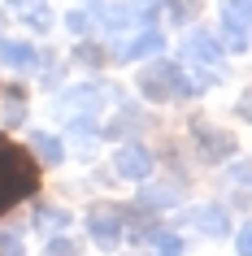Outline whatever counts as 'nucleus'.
<instances>
[{"mask_svg":"<svg viewBox=\"0 0 252 256\" xmlns=\"http://www.w3.org/2000/svg\"><path fill=\"white\" fill-rule=\"evenodd\" d=\"M235 256H252V222L239 230V239H235Z\"/></svg>","mask_w":252,"mask_h":256,"instance_id":"obj_23","label":"nucleus"},{"mask_svg":"<svg viewBox=\"0 0 252 256\" xmlns=\"http://www.w3.org/2000/svg\"><path fill=\"white\" fill-rule=\"evenodd\" d=\"M0 61L14 70H35L40 66V52L31 44H18V40H0Z\"/></svg>","mask_w":252,"mask_h":256,"instance_id":"obj_12","label":"nucleus"},{"mask_svg":"<svg viewBox=\"0 0 252 256\" xmlns=\"http://www.w3.org/2000/svg\"><path fill=\"white\" fill-rule=\"evenodd\" d=\"M239 118H248V122H252V92L239 100Z\"/></svg>","mask_w":252,"mask_h":256,"instance_id":"obj_25","label":"nucleus"},{"mask_svg":"<svg viewBox=\"0 0 252 256\" xmlns=\"http://www.w3.org/2000/svg\"><path fill=\"white\" fill-rule=\"evenodd\" d=\"M100 104H105V96H100V87H92V82L70 87V92L57 100V108H61V113H79V118H92Z\"/></svg>","mask_w":252,"mask_h":256,"instance_id":"obj_7","label":"nucleus"},{"mask_svg":"<svg viewBox=\"0 0 252 256\" xmlns=\"http://www.w3.org/2000/svg\"><path fill=\"white\" fill-rule=\"evenodd\" d=\"M35 187H40L35 161H31L22 148H14V144H0V213L14 208V204L22 200V196H31Z\"/></svg>","mask_w":252,"mask_h":256,"instance_id":"obj_1","label":"nucleus"},{"mask_svg":"<svg viewBox=\"0 0 252 256\" xmlns=\"http://www.w3.org/2000/svg\"><path fill=\"white\" fill-rule=\"evenodd\" d=\"M66 26H70V35H87V30H92V14H87V9H70L66 14Z\"/></svg>","mask_w":252,"mask_h":256,"instance_id":"obj_18","label":"nucleus"},{"mask_svg":"<svg viewBox=\"0 0 252 256\" xmlns=\"http://www.w3.org/2000/svg\"><path fill=\"white\" fill-rule=\"evenodd\" d=\"M165 4H170V14L178 18V22H191V18H196V0H165Z\"/></svg>","mask_w":252,"mask_h":256,"instance_id":"obj_19","label":"nucleus"},{"mask_svg":"<svg viewBox=\"0 0 252 256\" xmlns=\"http://www.w3.org/2000/svg\"><path fill=\"white\" fill-rule=\"evenodd\" d=\"M196 144L209 161H230L235 156V135L226 130H209V122H196Z\"/></svg>","mask_w":252,"mask_h":256,"instance_id":"obj_8","label":"nucleus"},{"mask_svg":"<svg viewBox=\"0 0 252 256\" xmlns=\"http://www.w3.org/2000/svg\"><path fill=\"white\" fill-rule=\"evenodd\" d=\"M87 230H92L96 248H118L126 226H122V217L113 213V208H92V213H87Z\"/></svg>","mask_w":252,"mask_h":256,"instance_id":"obj_6","label":"nucleus"},{"mask_svg":"<svg viewBox=\"0 0 252 256\" xmlns=\"http://www.w3.org/2000/svg\"><path fill=\"white\" fill-rule=\"evenodd\" d=\"M0 256H22V239L9 234V230H0Z\"/></svg>","mask_w":252,"mask_h":256,"instance_id":"obj_21","label":"nucleus"},{"mask_svg":"<svg viewBox=\"0 0 252 256\" xmlns=\"http://www.w3.org/2000/svg\"><path fill=\"white\" fill-rule=\"evenodd\" d=\"M174 200H178V196H174L170 187H152V191H144V196H139V204H144V208H170Z\"/></svg>","mask_w":252,"mask_h":256,"instance_id":"obj_17","label":"nucleus"},{"mask_svg":"<svg viewBox=\"0 0 252 256\" xmlns=\"http://www.w3.org/2000/svg\"><path fill=\"white\" fill-rule=\"evenodd\" d=\"M183 52L196 61L200 70H209V74H222V44L213 40L209 30H191L183 40Z\"/></svg>","mask_w":252,"mask_h":256,"instance_id":"obj_5","label":"nucleus"},{"mask_svg":"<svg viewBox=\"0 0 252 256\" xmlns=\"http://www.w3.org/2000/svg\"><path fill=\"white\" fill-rule=\"evenodd\" d=\"M217 35H222V44L230 48V52H243V48H248V30L230 26V22H217Z\"/></svg>","mask_w":252,"mask_h":256,"instance_id":"obj_16","label":"nucleus"},{"mask_svg":"<svg viewBox=\"0 0 252 256\" xmlns=\"http://www.w3.org/2000/svg\"><path fill=\"white\" fill-rule=\"evenodd\" d=\"M83 66H100L105 61V48H96V44H79V52H74Z\"/></svg>","mask_w":252,"mask_h":256,"instance_id":"obj_20","label":"nucleus"},{"mask_svg":"<svg viewBox=\"0 0 252 256\" xmlns=\"http://www.w3.org/2000/svg\"><path fill=\"white\" fill-rule=\"evenodd\" d=\"M165 52V40H161V30H139L135 40H126L118 48L113 61H144V56H161Z\"/></svg>","mask_w":252,"mask_h":256,"instance_id":"obj_10","label":"nucleus"},{"mask_svg":"<svg viewBox=\"0 0 252 256\" xmlns=\"http://www.w3.org/2000/svg\"><path fill=\"white\" fill-rule=\"evenodd\" d=\"M31 148L40 152L48 165H61L66 161V148H61V139H53V135H44V130H31Z\"/></svg>","mask_w":252,"mask_h":256,"instance_id":"obj_15","label":"nucleus"},{"mask_svg":"<svg viewBox=\"0 0 252 256\" xmlns=\"http://www.w3.org/2000/svg\"><path fill=\"white\" fill-rule=\"evenodd\" d=\"M157 9L161 0H126V4H109V9H96L100 26L109 35H118L126 26H139V30H157Z\"/></svg>","mask_w":252,"mask_h":256,"instance_id":"obj_2","label":"nucleus"},{"mask_svg":"<svg viewBox=\"0 0 252 256\" xmlns=\"http://www.w3.org/2000/svg\"><path fill=\"white\" fill-rule=\"evenodd\" d=\"M113 170L122 178H131V182H144V178H152V152L144 144H122L113 152Z\"/></svg>","mask_w":252,"mask_h":256,"instance_id":"obj_4","label":"nucleus"},{"mask_svg":"<svg viewBox=\"0 0 252 256\" xmlns=\"http://www.w3.org/2000/svg\"><path fill=\"white\" fill-rule=\"evenodd\" d=\"M139 92H144V100H170L174 92H178V61H170V56H157V61H148L144 70H139Z\"/></svg>","mask_w":252,"mask_h":256,"instance_id":"obj_3","label":"nucleus"},{"mask_svg":"<svg viewBox=\"0 0 252 256\" xmlns=\"http://www.w3.org/2000/svg\"><path fill=\"white\" fill-rule=\"evenodd\" d=\"M48 256H79V243L74 239H53L48 243Z\"/></svg>","mask_w":252,"mask_h":256,"instance_id":"obj_22","label":"nucleus"},{"mask_svg":"<svg viewBox=\"0 0 252 256\" xmlns=\"http://www.w3.org/2000/svg\"><path fill=\"white\" fill-rule=\"evenodd\" d=\"M222 22L252 35V0H222Z\"/></svg>","mask_w":252,"mask_h":256,"instance_id":"obj_14","label":"nucleus"},{"mask_svg":"<svg viewBox=\"0 0 252 256\" xmlns=\"http://www.w3.org/2000/svg\"><path fill=\"white\" fill-rule=\"evenodd\" d=\"M144 243H148L157 256H183V239H178L174 230H148Z\"/></svg>","mask_w":252,"mask_h":256,"instance_id":"obj_13","label":"nucleus"},{"mask_svg":"<svg viewBox=\"0 0 252 256\" xmlns=\"http://www.w3.org/2000/svg\"><path fill=\"white\" fill-rule=\"evenodd\" d=\"M187 226H196L200 234H213V239H222V234H230V217H226V208H217V204H204V208H191V213L183 217Z\"/></svg>","mask_w":252,"mask_h":256,"instance_id":"obj_9","label":"nucleus"},{"mask_svg":"<svg viewBox=\"0 0 252 256\" xmlns=\"http://www.w3.org/2000/svg\"><path fill=\"white\" fill-rule=\"evenodd\" d=\"M9 9H14V14L22 18L31 30H40V35L53 26V9H48L44 0H9Z\"/></svg>","mask_w":252,"mask_h":256,"instance_id":"obj_11","label":"nucleus"},{"mask_svg":"<svg viewBox=\"0 0 252 256\" xmlns=\"http://www.w3.org/2000/svg\"><path fill=\"white\" fill-rule=\"evenodd\" d=\"M40 222H44V226H70V217H66V213H57V208H44Z\"/></svg>","mask_w":252,"mask_h":256,"instance_id":"obj_24","label":"nucleus"}]
</instances>
